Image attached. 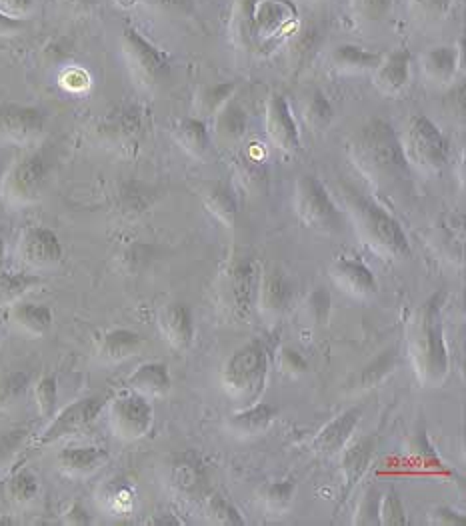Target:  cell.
I'll use <instances>...</instances> for the list:
<instances>
[{
    "mask_svg": "<svg viewBox=\"0 0 466 526\" xmlns=\"http://www.w3.org/2000/svg\"><path fill=\"white\" fill-rule=\"evenodd\" d=\"M170 484L180 496H200L206 486V474L200 462L194 458H178L170 466Z\"/></svg>",
    "mask_w": 466,
    "mask_h": 526,
    "instance_id": "29",
    "label": "cell"
},
{
    "mask_svg": "<svg viewBox=\"0 0 466 526\" xmlns=\"http://www.w3.org/2000/svg\"><path fill=\"white\" fill-rule=\"evenodd\" d=\"M20 28V22L12 16H6L4 12H0V34H10L14 30Z\"/></svg>",
    "mask_w": 466,
    "mask_h": 526,
    "instance_id": "56",
    "label": "cell"
},
{
    "mask_svg": "<svg viewBox=\"0 0 466 526\" xmlns=\"http://www.w3.org/2000/svg\"><path fill=\"white\" fill-rule=\"evenodd\" d=\"M12 320L30 336H42L52 326V310L46 304L36 302H14Z\"/></svg>",
    "mask_w": 466,
    "mask_h": 526,
    "instance_id": "32",
    "label": "cell"
},
{
    "mask_svg": "<svg viewBox=\"0 0 466 526\" xmlns=\"http://www.w3.org/2000/svg\"><path fill=\"white\" fill-rule=\"evenodd\" d=\"M410 82V52L396 48L382 54L380 62L372 70V84L384 96H400Z\"/></svg>",
    "mask_w": 466,
    "mask_h": 526,
    "instance_id": "15",
    "label": "cell"
},
{
    "mask_svg": "<svg viewBox=\"0 0 466 526\" xmlns=\"http://www.w3.org/2000/svg\"><path fill=\"white\" fill-rule=\"evenodd\" d=\"M398 364V350L396 348H388L384 352H380L374 360H370L352 380V390L364 392L370 388H376L378 384H382L396 368Z\"/></svg>",
    "mask_w": 466,
    "mask_h": 526,
    "instance_id": "31",
    "label": "cell"
},
{
    "mask_svg": "<svg viewBox=\"0 0 466 526\" xmlns=\"http://www.w3.org/2000/svg\"><path fill=\"white\" fill-rule=\"evenodd\" d=\"M118 2H120V4H124V6H128V4H132L134 0H118Z\"/></svg>",
    "mask_w": 466,
    "mask_h": 526,
    "instance_id": "58",
    "label": "cell"
},
{
    "mask_svg": "<svg viewBox=\"0 0 466 526\" xmlns=\"http://www.w3.org/2000/svg\"><path fill=\"white\" fill-rule=\"evenodd\" d=\"M152 418L154 412L148 398L132 390L122 396H116L108 404V426L112 434L124 442H132L146 436L152 426Z\"/></svg>",
    "mask_w": 466,
    "mask_h": 526,
    "instance_id": "11",
    "label": "cell"
},
{
    "mask_svg": "<svg viewBox=\"0 0 466 526\" xmlns=\"http://www.w3.org/2000/svg\"><path fill=\"white\" fill-rule=\"evenodd\" d=\"M392 0H350L352 14L360 22H380L388 10Z\"/></svg>",
    "mask_w": 466,
    "mask_h": 526,
    "instance_id": "46",
    "label": "cell"
},
{
    "mask_svg": "<svg viewBox=\"0 0 466 526\" xmlns=\"http://www.w3.org/2000/svg\"><path fill=\"white\" fill-rule=\"evenodd\" d=\"M444 294L436 292L414 312L408 328V358L414 374L424 386H440L450 368L442 326Z\"/></svg>",
    "mask_w": 466,
    "mask_h": 526,
    "instance_id": "2",
    "label": "cell"
},
{
    "mask_svg": "<svg viewBox=\"0 0 466 526\" xmlns=\"http://www.w3.org/2000/svg\"><path fill=\"white\" fill-rule=\"evenodd\" d=\"M336 196L358 238L368 248L384 258H406L410 254L404 230L384 208L346 184H340L336 188Z\"/></svg>",
    "mask_w": 466,
    "mask_h": 526,
    "instance_id": "3",
    "label": "cell"
},
{
    "mask_svg": "<svg viewBox=\"0 0 466 526\" xmlns=\"http://www.w3.org/2000/svg\"><path fill=\"white\" fill-rule=\"evenodd\" d=\"M268 354L260 340H252L230 354L220 372V384L226 396L242 406L254 404L266 384Z\"/></svg>",
    "mask_w": 466,
    "mask_h": 526,
    "instance_id": "4",
    "label": "cell"
},
{
    "mask_svg": "<svg viewBox=\"0 0 466 526\" xmlns=\"http://www.w3.org/2000/svg\"><path fill=\"white\" fill-rule=\"evenodd\" d=\"M454 0H410V14L420 24H434L442 20Z\"/></svg>",
    "mask_w": 466,
    "mask_h": 526,
    "instance_id": "40",
    "label": "cell"
},
{
    "mask_svg": "<svg viewBox=\"0 0 466 526\" xmlns=\"http://www.w3.org/2000/svg\"><path fill=\"white\" fill-rule=\"evenodd\" d=\"M376 450V440L372 436H360L356 440H348V444L340 450L342 460H340V472H342V492H340V502H344L356 484L362 480L366 474Z\"/></svg>",
    "mask_w": 466,
    "mask_h": 526,
    "instance_id": "16",
    "label": "cell"
},
{
    "mask_svg": "<svg viewBox=\"0 0 466 526\" xmlns=\"http://www.w3.org/2000/svg\"><path fill=\"white\" fill-rule=\"evenodd\" d=\"M34 400L42 418H52L58 402V384L54 376H42L34 386Z\"/></svg>",
    "mask_w": 466,
    "mask_h": 526,
    "instance_id": "41",
    "label": "cell"
},
{
    "mask_svg": "<svg viewBox=\"0 0 466 526\" xmlns=\"http://www.w3.org/2000/svg\"><path fill=\"white\" fill-rule=\"evenodd\" d=\"M378 508H380V492H378L376 488H370V490H366L364 496L360 498L352 522H354V524H360V526L380 524Z\"/></svg>",
    "mask_w": 466,
    "mask_h": 526,
    "instance_id": "45",
    "label": "cell"
},
{
    "mask_svg": "<svg viewBox=\"0 0 466 526\" xmlns=\"http://www.w3.org/2000/svg\"><path fill=\"white\" fill-rule=\"evenodd\" d=\"M318 32L316 30H310V28H306V30H302V32H298L292 40H290V44H288V58H290V64L294 66L296 64V68H300V64H304L310 56H312V52L318 48Z\"/></svg>",
    "mask_w": 466,
    "mask_h": 526,
    "instance_id": "42",
    "label": "cell"
},
{
    "mask_svg": "<svg viewBox=\"0 0 466 526\" xmlns=\"http://www.w3.org/2000/svg\"><path fill=\"white\" fill-rule=\"evenodd\" d=\"M28 386V376L24 372H12L0 380V400L4 404H12L18 400Z\"/></svg>",
    "mask_w": 466,
    "mask_h": 526,
    "instance_id": "47",
    "label": "cell"
},
{
    "mask_svg": "<svg viewBox=\"0 0 466 526\" xmlns=\"http://www.w3.org/2000/svg\"><path fill=\"white\" fill-rule=\"evenodd\" d=\"M108 460L106 450L96 446H70L58 452V468L70 478H86L100 470Z\"/></svg>",
    "mask_w": 466,
    "mask_h": 526,
    "instance_id": "21",
    "label": "cell"
},
{
    "mask_svg": "<svg viewBox=\"0 0 466 526\" xmlns=\"http://www.w3.org/2000/svg\"><path fill=\"white\" fill-rule=\"evenodd\" d=\"M122 54L126 68L140 90L152 94L168 80L170 66L166 56L132 28L122 32Z\"/></svg>",
    "mask_w": 466,
    "mask_h": 526,
    "instance_id": "8",
    "label": "cell"
},
{
    "mask_svg": "<svg viewBox=\"0 0 466 526\" xmlns=\"http://www.w3.org/2000/svg\"><path fill=\"white\" fill-rule=\"evenodd\" d=\"M34 0H0V12H4L6 16L18 18L24 16L30 8H32Z\"/></svg>",
    "mask_w": 466,
    "mask_h": 526,
    "instance_id": "53",
    "label": "cell"
},
{
    "mask_svg": "<svg viewBox=\"0 0 466 526\" xmlns=\"http://www.w3.org/2000/svg\"><path fill=\"white\" fill-rule=\"evenodd\" d=\"M46 118L38 108L22 104H2L0 106V136L26 146L36 142L44 134Z\"/></svg>",
    "mask_w": 466,
    "mask_h": 526,
    "instance_id": "13",
    "label": "cell"
},
{
    "mask_svg": "<svg viewBox=\"0 0 466 526\" xmlns=\"http://www.w3.org/2000/svg\"><path fill=\"white\" fill-rule=\"evenodd\" d=\"M48 164L42 154H28L12 164L2 180V198L10 206H26L40 198L46 184Z\"/></svg>",
    "mask_w": 466,
    "mask_h": 526,
    "instance_id": "9",
    "label": "cell"
},
{
    "mask_svg": "<svg viewBox=\"0 0 466 526\" xmlns=\"http://www.w3.org/2000/svg\"><path fill=\"white\" fill-rule=\"evenodd\" d=\"M236 176L242 182V186L250 192H260L266 186V168L260 158L254 154H240L236 160Z\"/></svg>",
    "mask_w": 466,
    "mask_h": 526,
    "instance_id": "38",
    "label": "cell"
},
{
    "mask_svg": "<svg viewBox=\"0 0 466 526\" xmlns=\"http://www.w3.org/2000/svg\"><path fill=\"white\" fill-rule=\"evenodd\" d=\"M264 130L270 140V144L286 154H294L300 148V134L296 128V122L292 118V112L288 108V102L282 94L272 92L266 100L264 110Z\"/></svg>",
    "mask_w": 466,
    "mask_h": 526,
    "instance_id": "12",
    "label": "cell"
},
{
    "mask_svg": "<svg viewBox=\"0 0 466 526\" xmlns=\"http://www.w3.org/2000/svg\"><path fill=\"white\" fill-rule=\"evenodd\" d=\"M294 212L298 220L320 234H338L342 230V216L324 184L312 176L302 174L294 184Z\"/></svg>",
    "mask_w": 466,
    "mask_h": 526,
    "instance_id": "7",
    "label": "cell"
},
{
    "mask_svg": "<svg viewBox=\"0 0 466 526\" xmlns=\"http://www.w3.org/2000/svg\"><path fill=\"white\" fill-rule=\"evenodd\" d=\"M290 302V286L280 270H266L258 278L256 286V304L262 316L276 320Z\"/></svg>",
    "mask_w": 466,
    "mask_h": 526,
    "instance_id": "20",
    "label": "cell"
},
{
    "mask_svg": "<svg viewBox=\"0 0 466 526\" xmlns=\"http://www.w3.org/2000/svg\"><path fill=\"white\" fill-rule=\"evenodd\" d=\"M346 152L354 168L376 192L396 196L406 188L410 164L398 134L386 120L372 118L358 126L346 142Z\"/></svg>",
    "mask_w": 466,
    "mask_h": 526,
    "instance_id": "1",
    "label": "cell"
},
{
    "mask_svg": "<svg viewBox=\"0 0 466 526\" xmlns=\"http://www.w3.org/2000/svg\"><path fill=\"white\" fill-rule=\"evenodd\" d=\"M246 114L240 106L230 104V100L214 114V134L220 142L232 144L244 136Z\"/></svg>",
    "mask_w": 466,
    "mask_h": 526,
    "instance_id": "33",
    "label": "cell"
},
{
    "mask_svg": "<svg viewBox=\"0 0 466 526\" xmlns=\"http://www.w3.org/2000/svg\"><path fill=\"white\" fill-rule=\"evenodd\" d=\"M40 282L36 274L26 272H12L0 268V308H6L20 300L30 288H34Z\"/></svg>",
    "mask_w": 466,
    "mask_h": 526,
    "instance_id": "34",
    "label": "cell"
},
{
    "mask_svg": "<svg viewBox=\"0 0 466 526\" xmlns=\"http://www.w3.org/2000/svg\"><path fill=\"white\" fill-rule=\"evenodd\" d=\"M308 306L312 312V318L322 324L328 320V306H330V298L324 290H316L310 298H308Z\"/></svg>",
    "mask_w": 466,
    "mask_h": 526,
    "instance_id": "49",
    "label": "cell"
},
{
    "mask_svg": "<svg viewBox=\"0 0 466 526\" xmlns=\"http://www.w3.org/2000/svg\"><path fill=\"white\" fill-rule=\"evenodd\" d=\"M204 512H206V518L218 526H242L244 524L240 512L222 494L208 496L204 502Z\"/></svg>",
    "mask_w": 466,
    "mask_h": 526,
    "instance_id": "39",
    "label": "cell"
},
{
    "mask_svg": "<svg viewBox=\"0 0 466 526\" xmlns=\"http://www.w3.org/2000/svg\"><path fill=\"white\" fill-rule=\"evenodd\" d=\"M64 520H66L68 524H88V522H90L88 512H86L78 502L68 508V512L64 514Z\"/></svg>",
    "mask_w": 466,
    "mask_h": 526,
    "instance_id": "55",
    "label": "cell"
},
{
    "mask_svg": "<svg viewBox=\"0 0 466 526\" xmlns=\"http://www.w3.org/2000/svg\"><path fill=\"white\" fill-rule=\"evenodd\" d=\"M412 454H414L418 460H422V462H428V460L434 462V460H436V454H434L432 446L428 444L424 432H420V434L412 440Z\"/></svg>",
    "mask_w": 466,
    "mask_h": 526,
    "instance_id": "52",
    "label": "cell"
},
{
    "mask_svg": "<svg viewBox=\"0 0 466 526\" xmlns=\"http://www.w3.org/2000/svg\"><path fill=\"white\" fill-rule=\"evenodd\" d=\"M256 286H258V274L250 260L238 262L228 276V288L232 306L238 314H248L256 300Z\"/></svg>",
    "mask_w": 466,
    "mask_h": 526,
    "instance_id": "24",
    "label": "cell"
},
{
    "mask_svg": "<svg viewBox=\"0 0 466 526\" xmlns=\"http://www.w3.org/2000/svg\"><path fill=\"white\" fill-rule=\"evenodd\" d=\"M126 386L142 394L144 398H158L170 390V374L168 366L162 362H146L138 366L126 380Z\"/></svg>",
    "mask_w": 466,
    "mask_h": 526,
    "instance_id": "25",
    "label": "cell"
},
{
    "mask_svg": "<svg viewBox=\"0 0 466 526\" xmlns=\"http://www.w3.org/2000/svg\"><path fill=\"white\" fill-rule=\"evenodd\" d=\"M18 256L22 264L32 270H48L60 264L62 244L50 228L32 226L20 238Z\"/></svg>",
    "mask_w": 466,
    "mask_h": 526,
    "instance_id": "14",
    "label": "cell"
},
{
    "mask_svg": "<svg viewBox=\"0 0 466 526\" xmlns=\"http://www.w3.org/2000/svg\"><path fill=\"white\" fill-rule=\"evenodd\" d=\"M172 136H174V142H176L186 154H190L192 158L204 160V158L210 154L212 138H210V132H208L204 120L198 118V116L182 118V120L174 126Z\"/></svg>",
    "mask_w": 466,
    "mask_h": 526,
    "instance_id": "23",
    "label": "cell"
},
{
    "mask_svg": "<svg viewBox=\"0 0 466 526\" xmlns=\"http://www.w3.org/2000/svg\"><path fill=\"white\" fill-rule=\"evenodd\" d=\"M330 280L352 298H370L376 292V280L368 266L352 258H338L330 266Z\"/></svg>",
    "mask_w": 466,
    "mask_h": 526,
    "instance_id": "17",
    "label": "cell"
},
{
    "mask_svg": "<svg viewBox=\"0 0 466 526\" xmlns=\"http://www.w3.org/2000/svg\"><path fill=\"white\" fill-rule=\"evenodd\" d=\"M144 2L164 8V10H176V12H188L192 8V0H144Z\"/></svg>",
    "mask_w": 466,
    "mask_h": 526,
    "instance_id": "54",
    "label": "cell"
},
{
    "mask_svg": "<svg viewBox=\"0 0 466 526\" xmlns=\"http://www.w3.org/2000/svg\"><path fill=\"white\" fill-rule=\"evenodd\" d=\"M202 202L206 206V210L226 228H232L236 224V216H238V206L236 200L230 192V188L224 182H214L208 184L206 188H202Z\"/></svg>",
    "mask_w": 466,
    "mask_h": 526,
    "instance_id": "30",
    "label": "cell"
},
{
    "mask_svg": "<svg viewBox=\"0 0 466 526\" xmlns=\"http://www.w3.org/2000/svg\"><path fill=\"white\" fill-rule=\"evenodd\" d=\"M6 498L16 506H26L38 496V480L30 470H18L6 480Z\"/></svg>",
    "mask_w": 466,
    "mask_h": 526,
    "instance_id": "36",
    "label": "cell"
},
{
    "mask_svg": "<svg viewBox=\"0 0 466 526\" xmlns=\"http://www.w3.org/2000/svg\"><path fill=\"white\" fill-rule=\"evenodd\" d=\"M302 118H304V126L314 134H318L330 126V122L334 118V110L320 90H314L312 96L308 98V104L304 106Z\"/></svg>",
    "mask_w": 466,
    "mask_h": 526,
    "instance_id": "35",
    "label": "cell"
},
{
    "mask_svg": "<svg viewBox=\"0 0 466 526\" xmlns=\"http://www.w3.org/2000/svg\"><path fill=\"white\" fill-rule=\"evenodd\" d=\"M400 144L406 162L424 174H436L448 160V142L424 114H412L402 128Z\"/></svg>",
    "mask_w": 466,
    "mask_h": 526,
    "instance_id": "6",
    "label": "cell"
},
{
    "mask_svg": "<svg viewBox=\"0 0 466 526\" xmlns=\"http://www.w3.org/2000/svg\"><path fill=\"white\" fill-rule=\"evenodd\" d=\"M296 486L292 480H282V482H272L264 488V506L268 512H284L292 498H294Z\"/></svg>",
    "mask_w": 466,
    "mask_h": 526,
    "instance_id": "43",
    "label": "cell"
},
{
    "mask_svg": "<svg viewBox=\"0 0 466 526\" xmlns=\"http://www.w3.org/2000/svg\"><path fill=\"white\" fill-rule=\"evenodd\" d=\"M294 18L286 0H238L230 14V36L238 46H252L278 34Z\"/></svg>",
    "mask_w": 466,
    "mask_h": 526,
    "instance_id": "5",
    "label": "cell"
},
{
    "mask_svg": "<svg viewBox=\"0 0 466 526\" xmlns=\"http://www.w3.org/2000/svg\"><path fill=\"white\" fill-rule=\"evenodd\" d=\"M234 88H236L234 82H220L214 86H204L196 94L198 116H214L230 100Z\"/></svg>",
    "mask_w": 466,
    "mask_h": 526,
    "instance_id": "37",
    "label": "cell"
},
{
    "mask_svg": "<svg viewBox=\"0 0 466 526\" xmlns=\"http://www.w3.org/2000/svg\"><path fill=\"white\" fill-rule=\"evenodd\" d=\"M140 346H142L140 334L126 330V328H118L102 336L100 346H98V356L102 362L118 364L134 356L140 350Z\"/></svg>",
    "mask_w": 466,
    "mask_h": 526,
    "instance_id": "27",
    "label": "cell"
},
{
    "mask_svg": "<svg viewBox=\"0 0 466 526\" xmlns=\"http://www.w3.org/2000/svg\"><path fill=\"white\" fill-rule=\"evenodd\" d=\"M158 328L164 340L178 352H184L192 346L194 340V322L186 304L170 302L160 310Z\"/></svg>",
    "mask_w": 466,
    "mask_h": 526,
    "instance_id": "19",
    "label": "cell"
},
{
    "mask_svg": "<svg viewBox=\"0 0 466 526\" xmlns=\"http://www.w3.org/2000/svg\"><path fill=\"white\" fill-rule=\"evenodd\" d=\"M104 404H106L104 396H88V398L68 404L34 438V446H48L62 438H70V436H78L86 432L100 416Z\"/></svg>",
    "mask_w": 466,
    "mask_h": 526,
    "instance_id": "10",
    "label": "cell"
},
{
    "mask_svg": "<svg viewBox=\"0 0 466 526\" xmlns=\"http://www.w3.org/2000/svg\"><path fill=\"white\" fill-rule=\"evenodd\" d=\"M380 58H382L380 52H368L354 44H342L332 50L330 64L336 72L342 74H362V72H372L380 62Z\"/></svg>",
    "mask_w": 466,
    "mask_h": 526,
    "instance_id": "28",
    "label": "cell"
},
{
    "mask_svg": "<svg viewBox=\"0 0 466 526\" xmlns=\"http://www.w3.org/2000/svg\"><path fill=\"white\" fill-rule=\"evenodd\" d=\"M2 262H4V242L0 238V268H2Z\"/></svg>",
    "mask_w": 466,
    "mask_h": 526,
    "instance_id": "57",
    "label": "cell"
},
{
    "mask_svg": "<svg viewBox=\"0 0 466 526\" xmlns=\"http://www.w3.org/2000/svg\"><path fill=\"white\" fill-rule=\"evenodd\" d=\"M378 518L382 526H404L406 524V510L402 506V500L396 496V492H386L380 496V508Z\"/></svg>",
    "mask_w": 466,
    "mask_h": 526,
    "instance_id": "44",
    "label": "cell"
},
{
    "mask_svg": "<svg viewBox=\"0 0 466 526\" xmlns=\"http://www.w3.org/2000/svg\"><path fill=\"white\" fill-rule=\"evenodd\" d=\"M24 438H26V430H10L0 434V466H4L16 454Z\"/></svg>",
    "mask_w": 466,
    "mask_h": 526,
    "instance_id": "48",
    "label": "cell"
},
{
    "mask_svg": "<svg viewBox=\"0 0 466 526\" xmlns=\"http://www.w3.org/2000/svg\"><path fill=\"white\" fill-rule=\"evenodd\" d=\"M278 416V408L266 402H254L244 406V410L228 418V428L240 436H256L268 430V426Z\"/></svg>",
    "mask_w": 466,
    "mask_h": 526,
    "instance_id": "26",
    "label": "cell"
},
{
    "mask_svg": "<svg viewBox=\"0 0 466 526\" xmlns=\"http://www.w3.org/2000/svg\"><path fill=\"white\" fill-rule=\"evenodd\" d=\"M280 364H282V368H284L286 372H290V374H302V372H306V368H308L306 360H304L296 350H292V348H282V352H280Z\"/></svg>",
    "mask_w": 466,
    "mask_h": 526,
    "instance_id": "51",
    "label": "cell"
},
{
    "mask_svg": "<svg viewBox=\"0 0 466 526\" xmlns=\"http://www.w3.org/2000/svg\"><path fill=\"white\" fill-rule=\"evenodd\" d=\"M420 70L432 86H448L456 78L458 50L454 46H434L420 58Z\"/></svg>",
    "mask_w": 466,
    "mask_h": 526,
    "instance_id": "22",
    "label": "cell"
},
{
    "mask_svg": "<svg viewBox=\"0 0 466 526\" xmlns=\"http://www.w3.org/2000/svg\"><path fill=\"white\" fill-rule=\"evenodd\" d=\"M430 524L434 526H464L466 518L452 508H436L430 512Z\"/></svg>",
    "mask_w": 466,
    "mask_h": 526,
    "instance_id": "50",
    "label": "cell"
},
{
    "mask_svg": "<svg viewBox=\"0 0 466 526\" xmlns=\"http://www.w3.org/2000/svg\"><path fill=\"white\" fill-rule=\"evenodd\" d=\"M362 416V408L354 406L338 414L332 422H328L312 440V450L320 456H334L338 454L348 440L352 438V432L356 430Z\"/></svg>",
    "mask_w": 466,
    "mask_h": 526,
    "instance_id": "18",
    "label": "cell"
}]
</instances>
